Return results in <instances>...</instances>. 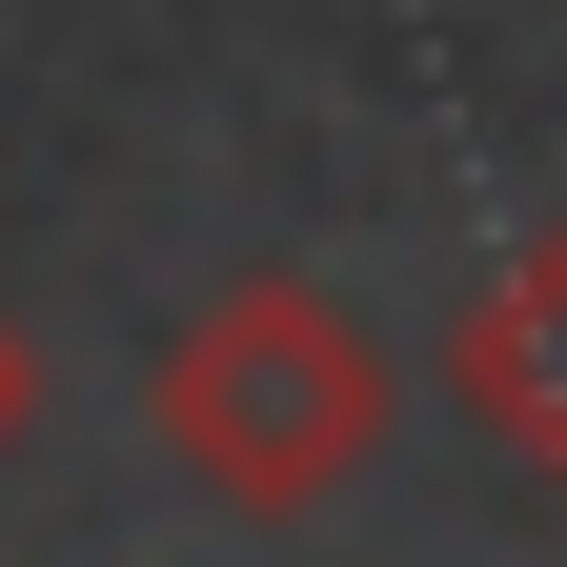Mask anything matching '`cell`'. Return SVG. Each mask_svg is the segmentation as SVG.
<instances>
[{"mask_svg":"<svg viewBox=\"0 0 567 567\" xmlns=\"http://www.w3.org/2000/svg\"><path fill=\"white\" fill-rule=\"evenodd\" d=\"M446 405L486 425V446L567 466V224H547V244H507V264L446 305Z\"/></svg>","mask_w":567,"mask_h":567,"instance_id":"cell-2","label":"cell"},{"mask_svg":"<svg viewBox=\"0 0 567 567\" xmlns=\"http://www.w3.org/2000/svg\"><path fill=\"white\" fill-rule=\"evenodd\" d=\"M21 405H41V365H21V324H0V446H21Z\"/></svg>","mask_w":567,"mask_h":567,"instance_id":"cell-3","label":"cell"},{"mask_svg":"<svg viewBox=\"0 0 567 567\" xmlns=\"http://www.w3.org/2000/svg\"><path fill=\"white\" fill-rule=\"evenodd\" d=\"M142 405H163V446L203 507H324V486H365L385 466V425H405V365L365 344V305L305 264H244V284H203V305L163 324V365H142Z\"/></svg>","mask_w":567,"mask_h":567,"instance_id":"cell-1","label":"cell"}]
</instances>
